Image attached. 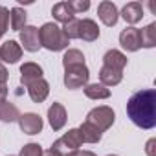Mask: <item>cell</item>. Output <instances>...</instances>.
Instances as JSON below:
<instances>
[{
  "label": "cell",
  "instance_id": "obj_20",
  "mask_svg": "<svg viewBox=\"0 0 156 156\" xmlns=\"http://www.w3.org/2000/svg\"><path fill=\"white\" fill-rule=\"evenodd\" d=\"M19 118H20V112H19L17 105H13L9 101L0 103V119H2V121L13 123V121H19Z\"/></svg>",
  "mask_w": 156,
  "mask_h": 156
},
{
  "label": "cell",
  "instance_id": "obj_25",
  "mask_svg": "<svg viewBox=\"0 0 156 156\" xmlns=\"http://www.w3.org/2000/svg\"><path fill=\"white\" fill-rule=\"evenodd\" d=\"M61 30H62V33H64V37H66L68 41H72V39H79V20H77V19L66 22Z\"/></svg>",
  "mask_w": 156,
  "mask_h": 156
},
{
  "label": "cell",
  "instance_id": "obj_12",
  "mask_svg": "<svg viewBox=\"0 0 156 156\" xmlns=\"http://www.w3.org/2000/svg\"><path fill=\"white\" fill-rule=\"evenodd\" d=\"M48 121L53 130H61L66 125V108L61 103H53L48 108Z\"/></svg>",
  "mask_w": 156,
  "mask_h": 156
},
{
  "label": "cell",
  "instance_id": "obj_1",
  "mask_svg": "<svg viewBox=\"0 0 156 156\" xmlns=\"http://www.w3.org/2000/svg\"><path fill=\"white\" fill-rule=\"evenodd\" d=\"M127 116L140 129L156 127V90L147 88L134 92L127 101Z\"/></svg>",
  "mask_w": 156,
  "mask_h": 156
},
{
  "label": "cell",
  "instance_id": "obj_9",
  "mask_svg": "<svg viewBox=\"0 0 156 156\" xmlns=\"http://www.w3.org/2000/svg\"><path fill=\"white\" fill-rule=\"evenodd\" d=\"M98 15L101 19V22L108 28L116 26L118 24V19H119V11L116 8V4L108 2V0H103V2L98 6Z\"/></svg>",
  "mask_w": 156,
  "mask_h": 156
},
{
  "label": "cell",
  "instance_id": "obj_17",
  "mask_svg": "<svg viewBox=\"0 0 156 156\" xmlns=\"http://www.w3.org/2000/svg\"><path fill=\"white\" fill-rule=\"evenodd\" d=\"M103 66H108V68H114V70H121L127 66V57L119 51V50H108L105 55H103Z\"/></svg>",
  "mask_w": 156,
  "mask_h": 156
},
{
  "label": "cell",
  "instance_id": "obj_6",
  "mask_svg": "<svg viewBox=\"0 0 156 156\" xmlns=\"http://www.w3.org/2000/svg\"><path fill=\"white\" fill-rule=\"evenodd\" d=\"M19 125H20V130L24 134H30V136H35L42 130V118L35 112H26V114H20L19 118Z\"/></svg>",
  "mask_w": 156,
  "mask_h": 156
},
{
  "label": "cell",
  "instance_id": "obj_4",
  "mask_svg": "<svg viewBox=\"0 0 156 156\" xmlns=\"http://www.w3.org/2000/svg\"><path fill=\"white\" fill-rule=\"evenodd\" d=\"M114 119H116V114L110 107L103 105V107H96L88 112L87 116V123L94 125L96 129H99L101 132H105L107 129H110L114 125Z\"/></svg>",
  "mask_w": 156,
  "mask_h": 156
},
{
  "label": "cell",
  "instance_id": "obj_27",
  "mask_svg": "<svg viewBox=\"0 0 156 156\" xmlns=\"http://www.w3.org/2000/svg\"><path fill=\"white\" fill-rule=\"evenodd\" d=\"M8 26H9V9L0 6V39L8 31Z\"/></svg>",
  "mask_w": 156,
  "mask_h": 156
},
{
  "label": "cell",
  "instance_id": "obj_3",
  "mask_svg": "<svg viewBox=\"0 0 156 156\" xmlns=\"http://www.w3.org/2000/svg\"><path fill=\"white\" fill-rule=\"evenodd\" d=\"M88 79H90V72H88L87 64H77V66L64 68V87L70 90L85 88L88 85Z\"/></svg>",
  "mask_w": 156,
  "mask_h": 156
},
{
  "label": "cell",
  "instance_id": "obj_7",
  "mask_svg": "<svg viewBox=\"0 0 156 156\" xmlns=\"http://www.w3.org/2000/svg\"><path fill=\"white\" fill-rule=\"evenodd\" d=\"M119 44L123 46V50L127 51H138L141 48V37H140V30L130 26V28H125L121 33H119Z\"/></svg>",
  "mask_w": 156,
  "mask_h": 156
},
{
  "label": "cell",
  "instance_id": "obj_22",
  "mask_svg": "<svg viewBox=\"0 0 156 156\" xmlns=\"http://www.w3.org/2000/svg\"><path fill=\"white\" fill-rule=\"evenodd\" d=\"M141 46L143 48H154L156 46V22H151L143 30H140Z\"/></svg>",
  "mask_w": 156,
  "mask_h": 156
},
{
  "label": "cell",
  "instance_id": "obj_16",
  "mask_svg": "<svg viewBox=\"0 0 156 156\" xmlns=\"http://www.w3.org/2000/svg\"><path fill=\"white\" fill-rule=\"evenodd\" d=\"M51 15H53V19L57 22H62V24H66V22H70V20L75 19V13H73L70 2H59V4H55L51 8Z\"/></svg>",
  "mask_w": 156,
  "mask_h": 156
},
{
  "label": "cell",
  "instance_id": "obj_14",
  "mask_svg": "<svg viewBox=\"0 0 156 156\" xmlns=\"http://www.w3.org/2000/svg\"><path fill=\"white\" fill-rule=\"evenodd\" d=\"M41 77H42V68L37 62H24L20 66V83L24 87H28L35 79H41Z\"/></svg>",
  "mask_w": 156,
  "mask_h": 156
},
{
  "label": "cell",
  "instance_id": "obj_28",
  "mask_svg": "<svg viewBox=\"0 0 156 156\" xmlns=\"http://www.w3.org/2000/svg\"><path fill=\"white\" fill-rule=\"evenodd\" d=\"M72 4V9H73V13L77 15V13H83V11H87L88 8H90V2L88 0H77V2H70Z\"/></svg>",
  "mask_w": 156,
  "mask_h": 156
},
{
  "label": "cell",
  "instance_id": "obj_21",
  "mask_svg": "<svg viewBox=\"0 0 156 156\" xmlns=\"http://www.w3.org/2000/svg\"><path fill=\"white\" fill-rule=\"evenodd\" d=\"M79 132L83 136V141H87V143H99L101 141V136H103V132L99 129H96L94 125H90L87 121L79 127Z\"/></svg>",
  "mask_w": 156,
  "mask_h": 156
},
{
  "label": "cell",
  "instance_id": "obj_23",
  "mask_svg": "<svg viewBox=\"0 0 156 156\" xmlns=\"http://www.w3.org/2000/svg\"><path fill=\"white\" fill-rule=\"evenodd\" d=\"M77 64H85V55L83 51L79 50H66V53L62 55V66L64 68H70V66H77Z\"/></svg>",
  "mask_w": 156,
  "mask_h": 156
},
{
  "label": "cell",
  "instance_id": "obj_8",
  "mask_svg": "<svg viewBox=\"0 0 156 156\" xmlns=\"http://www.w3.org/2000/svg\"><path fill=\"white\" fill-rule=\"evenodd\" d=\"M20 42L26 51H39L41 48V39H39V28L35 26H26L20 30Z\"/></svg>",
  "mask_w": 156,
  "mask_h": 156
},
{
  "label": "cell",
  "instance_id": "obj_32",
  "mask_svg": "<svg viewBox=\"0 0 156 156\" xmlns=\"http://www.w3.org/2000/svg\"><path fill=\"white\" fill-rule=\"evenodd\" d=\"M8 98V87L4 83H0V103H4Z\"/></svg>",
  "mask_w": 156,
  "mask_h": 156
},
{
  "label": "cell",
  "instance_id": "obj_13",
  "mask_svg": "<svg viewBox=\"0 0 156 156\" xmlns=\"http://www.w3.org/2000/svg\"><path fill=\"white\" fill-rule=\"evenodd\" d=\"M99 37V26L92 19H83L79 20V39L85 42H94Z\"/></svg>",
  "mask_w": 156,
  "mask_h": 156
},
{
  "label": "cell",
  "instance_id": "obj_26",
  "mask_svg": "<svg viewBox=\"0 0 156 156\" xmlns=\"http://www.w3.org/2000/svg\"><path fill=\"white\" fill-rule=\"evenodd\" d=\"M20 156H42V149L39 143H28L20 149Z\"/></svg>",
  "mask_w": 156,
  "mask_h": 156
},
{
  "label": "cell",
  "instance_id": "obj_24",
  "mask_svg": "<svg viewBox=\"0 0 156 156\" xmlns=\"http://www.w3.org/2000/svg\"><path fill=\"white\" fill-rule=\"evenodd\" d=\"M26 11L19 6H15L11 11H9V19H11V28L15 31H20L22 28H26Z\"/></svg>",
  "mask_w": 156,
  "mask_h": 156
},
{
  "label": "cell",
  "instance_id": "obj_2",
  "mask_svg": "<svg viewBox=\"0 0 156 156\" xmlns=\"http://www.w3.org/2000/svg\"><path fill=\"white\" fill-rule=\"evenodd\" d=\"M39 39H41V46L50 50V51H61V50H66L70 41L64 37L62 30L53 24V22H46L42 24V28L39 30Z\"/></svg>",
  "mask_w": 156,
  "mask_h": 156
},
{
  "label": "cell",
  "instance_id": "obj_10",
  "mask_svg": "<svg viewBox=\"0 0 156 156\" xmlns=\"http://www.w3.org/2000/svg\"><path fill=\"white\" fill-rule=\"evenodd\" d=\"M26 88H28V94H30L33 103H42L48 98V94H50V85H48V81L44 79V77L31 81Z\"/></svg>",
  "mask_w": 156,
  "mask_h": 156
},
{
  "label": "cell",
  "instance_id": "obj_33",
  "mask_svg": "<svg viewBox=\"0 0 156 156\" xmlns=\"http://www.w3.org/2000/svg\"><path fill=\"white\" fill-rule=\"evenodd\" d=\"M42 156H62V154H61V152H57L55 149H51V147H50L46 152H42Z\"/></svg>",
  "mask_w": 156,
  "mask_h": 156
},
{
  "label": "cell",
  "instance_id": "obj_5",
  "mask_svg": "<svg viewBox=\"0 0 156 156\" xmlns=\"http://www.w3.org/2000/svg\"><path fill=\"white\" fill-rule=\"evenodd\" d=\"M83 143H85V141H83V136H81L79 129H70L62 138H59L57 141H53L51 149H55L57 152H61L62 156H66L68 152L77 151Z\"/></svg>",
  "mask_w": 156,
  "mask_h": 156
},
{
  "label": "cell",
  "instance_id": "obj_19",
  "mask_svg": "<svg viewBox=\"0 0 156 156\" xmlns=\"http://www.w3.org/2000/svg\"><path fill=\"white\" fill-rule=\"evenodd\" d=\"M85 96L88 99H108L110 90L107 87H103L101 83H90L85 87Z\"/></svg>",
  "mask_w": 156,
  "mask_h": 156
},
{
  "label": "cell",
  "instance_id": "obj_18",
  "mask_svg": "<svg viewBox=\"0 0 156 156\" xmlns=\"http://www.w3.org/2000/svg\"><path fill=\"white\" fill-rule=\"evenodd\" d=\"M99 79H101V85L103 87H116L123 79V72L121 70L108 68V66H103L99 70Z\"/></svg>",
  "mask_w": 156,
  "mask_h": 156
},
{
  "label": "cell",
  "instance_id": "obj_30",
  "mask_svg": "<svg viewBox=\"0 0 156 156\" xmlns=\"http://www.w3.org/2000/svg\"><path fill=\"white\" fill-rule=\"evenodd\" d=\"M66 156H98V154H94V152H90V151H72V152H68Z\"/></svg>",
  "mask_w": 156,
  "mask_h": 156
},
{
  "label": "cell",
  "instance_id": "obj_31",
  "mask_svg": "<svg viewBox=\"0 0 156 156\" xmlns=\"http://www.w3.org/2000/svg\"><path fill=\"white\" fill-rule=\"evenodd\" d=\"M8 79H9V72H8V68L0 64V83H4V85H6Z\"/></svg>",
  "mask_w": 156,
  "mask_h": 156
},
{
  "label": "cell",
  "instance_id": "obj_34",
  "mask_svg": "<svg viewBox=\"0 0 156 156\" xmlns=\"http://www.w3.org/2000/svg\"><path fill=\"white\" fill-rule=\"evenodd\" d=\"M108 156H118V154H108Z\"/></svg>",
  "mask_w": 156,
  "mask_h": 156
},
{
  "label": "cell",
  "instance_id": "obj_15",
  "mask_svg": "<svg viewBox=\"0 0 156 156\" xmlns=\"http://www.w3.org/2000/svg\"><path fill=\"white\" fill-rule=\"evenodd\" d=\"M121 17L125 19L127 24H138L143 19V6L140 2H129L125 4V8L121 9Z\"/></svg>",
  "mask_w": 156,
  "mask_h": 156
},
{
  "label": "cell",
  "instance_id": "obj_29",
  "mask_svg": "<svg viewBox=\"0 0 156 156\" xmlns=\"http://www.w3.org/2000/svg\"><path fill=\"white\" fill-rule=\"evenodd\" d=\"M145 152H147V156H156V140H154V138H151V140L147 141Z\"/></svg>",
  "mask_w": 156,
  "mask_h": 156
},
{
  "label": "cell",
  "instance_id": "obj_11",
  "mask_svg": "<svg viewBox=\"0 0 156 156\" xmlns=\"http://www.w3.org/2000/svg\"><path fill=\"white\" fill-rule=\"evenodd\" d=\"M20 57H22V46L17 41H6L0 46V61L15 64Z\"/></svg>",
  "mask_w": 156,
  "mask_h": 156
}]
</instances>
